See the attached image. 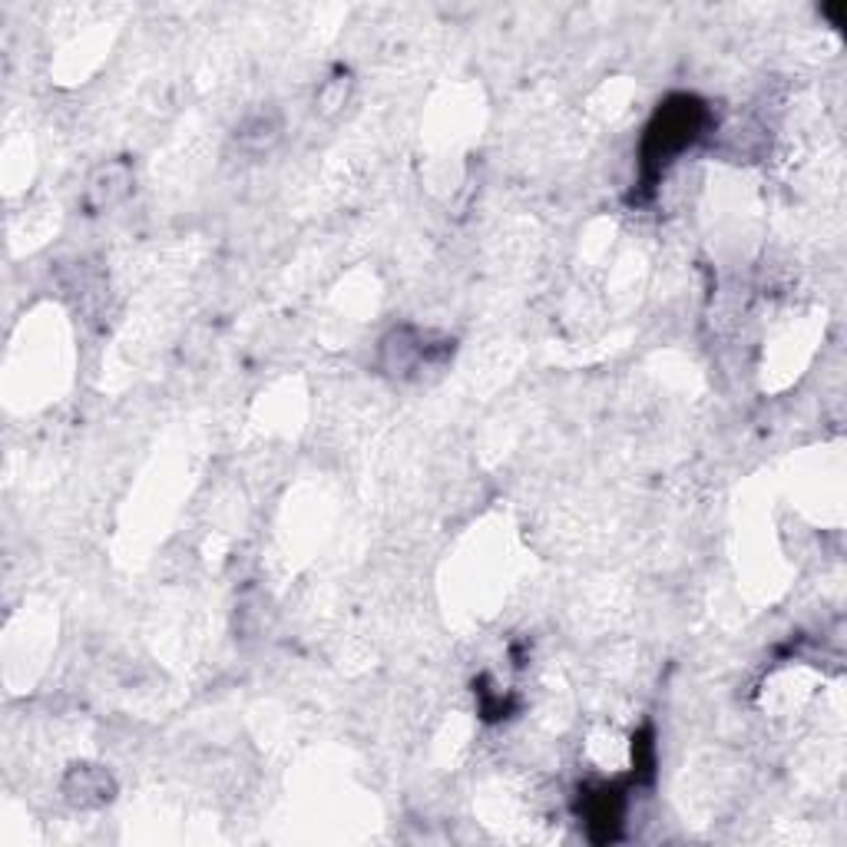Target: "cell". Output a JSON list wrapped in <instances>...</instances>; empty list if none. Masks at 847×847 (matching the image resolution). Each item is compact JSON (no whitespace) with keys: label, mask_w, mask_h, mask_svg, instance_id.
<instances>
[{"label":"cell","mask_w":847,"mask_h":847,"mask_svg":"<svg viewBox=\"0 0 847 847\" xmlns=\"http://www.w3.org/2000/svg\"><path fill=\"white\" fill-rule=\"evenodd\" d=\"M129 189H133V169H129V162H106V166H99L93 176H89V182H86V199H89V205L93 209H113V205H119L126 195H129Z\"/></svg>","instance_id":"cell-1"},{"label":"cell","mask_w":847,"mask_h":847,"mask_svg":"<svg viewBox=\"0 0 847 847\" xmlns=\"http://www.w3.org/2000/svg\"><path fill=\"white\" fill-rule=\"evenodd\" d=\"M66 795L70 802H76L80 808H89V805H103L113 798V782L103 769H93V765H80L76 772H70L66 779Z\"/></svg>","instance_id":"cell-2"},{"label":"cell","mask_w":847,"mask_h":847,"mask_svg":"<svg viewBox=\"0 0 847 847\" xmlns=\"http://www.w3.org/2000/svg\"><path fill=\"white\" fill-rule=\"evenodd\" d=\"M278 136H282V119H278V113H272V109L248 113L245 123H242L239 133H235L239 146H245V149H252V152L272 149V146L278 142Z\"/></svg>","instance_id":"cell-3"}]
</instances>
